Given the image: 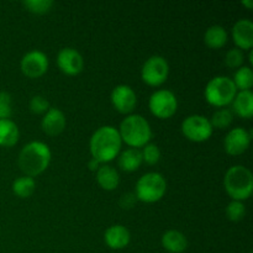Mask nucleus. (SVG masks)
I'll list each match as a JSON object with an SVG mask.
<instances>
[{
    "label": "nucleus",
    "mask_w": 253,
    "mask_h": 253,
    "mask_svg": "<svg viewBox=\"0 0 253 253\" xmlns=\"http://www.w3.org/2000/svg\"><path fill=\"white\" fill-rule=\"evenodd\" d=\"M121 141L118 128L114 126H101L91 135L89 148L91 158L98 161L101 165L111 162L120 153Z\"/></svg>",
    "instance_id": "f257e3e1"
},
{
    "label": "nucleus",
    "mask_w": 253,
    "mask_h": 253,
    "mask_svg": "<svg viewBox=\"0 0 253 253\" xmlns=\"http://www.w3.org/2000/svg\"><path fill=\"white\" fill-rule=\"evenodd\" d=\"M52 153L48 145L41 141H32L25 145L19 153V167L27 177H37L48 168Z\"/></svg>",
    "instance_id": "f03ea898"
},
{
    "label": "nucleus",
    "mask_w": 253,
    "mask_h": 253,
    "mask_svg": "<svg viewBox=\"0 0 253 253\" xmlns=\"http://www.w3.org/2000/svg\"><path fill=\"white\" fill-rule=\"evenodd\" d=\"M119 133L123 142L130 146V148L145 147L152 138V130L143 116L138 114H130L120 124Z\"/></svg>",
    "instance_id": "7ed1b4c3"
},
{
    "label": "nucleus",
    "mask_w": 253,
    "mask_h": 253,
    "mask_svg": "<svg viewBox=\"0 0 253 253\" xmlns=\"http://www.w3.org/2000/svg\"><path fill=\"white\" fill-rule=\"evenodd\" d=\"M224 187L232 200L245 202L253 192V175L244 166H232L224 178Z\"/></svg>",
    "instance_id": "20e7f679"
},
{
    "label": "nucleus",
    "mask_w": 253,
    "mask_h": 253,
    "mask_svg": "<svg viewBox=\"0 0 253 253\" xmlns=\"http://www.w3.org/2000/svg\"><path fill=\"white\" fill-rule=\"evenodd\" d=\"M236 94L237 89L232 79L225 76H217L210 79L204 90L205 100L215 108L230 105Z\"/></svg>",
    "instance_id": "39448f33"
},
{
    "label": "nucleus",
    "mask_w": 253,
    "mask_h": 253,
    "mask_svg": "<svg viewBox=\"0 0 253 253\" xmlns=\"http://www.w3.org/2000/svg\"><path fill=\"white\" fill-rule=\"evenodd\" d=\"M167 182L161 173L150 172L143 174L136 183L135 197L142 203L152 204L165 197Z\"/></svg>",
    "instance_id": "423d86ee"
},
{
    "label": "nucleus",
    "mask_w": 253,
    "mask_h": 253,
    "mask_svg": "<svg viewBox=\"0 0 253 253\" xmlns=\"http://www.w3.org/2000/svg\"><path fill=\"white\" fill-rule=\"evenodd\" d=\"M148 108L152 115L158 119H169L177 113L178 100L174 93L168 89H160L152 93L148 100Z\"/></svg>",
    "instance_id": "0eeeda50"
},
{
    "label": "nucleus",
    "mask_w": 253,
    "mask_h": 253,
    "mask_svg": "<svg viewBox=\"0 0 253 253\" xmlns=\"http://www.w3.org/2000/svg\"><path fill=\"white\" fill-rule=\"evenodd\" d=\"M169 66L165 57L151 56L141 68V78L147 85L160 86L167 81Z\"/></svg>",
    "instance_id": "6e6552de"
},
{
    "label": "nucleus",
    "mask_w": 253,
    "mask_h": 253,
    "mask_svg": "<svg viewBox=\"0 0 253 253\" xmlns=\"http://www.w3.org/2000/svg\"><path fill=\"white\" fill-rule=\"evenodd\" d=\"M211 124L209 119L203 115H189L182 123V132L192 142H204L212 135Z\"/></svg>",
    "instance_id": "1a4fd4ad"
},
{
    "label": "nucleus",
    "mask_w": 253,
    "mask_h": 253,
    "mask_svg": "<svg viewBox=\"0 0 253 253\" xmlns=\"http://www.w3.org/2000/svg\"><path fill=\"white\" fill-rule=\"evenodd\" d=\"M20 68L27 78L36 79L43 76L48 69V57L39 49L27 52L20 62Z\"/></svg>",
    "instance_id": "9d476101"
},
{
    "label": "nucleus",
    "mask_w": 253,
    "mask_h": 253,
    "mask_svg": "<svg viewBox=\"0 0 253 253\" xmlns=\"http://www.w3.org/2000/svg\"><path fill=\"white\" fill-rule=\"evenodd\" d=\"M114 109L124 115H130L137 105V95L131 86L120 84L115 86L110 94Z\"/></svg>",
    "instance_id": "9b49d317"
},
{
    "label": "nucleus",
    "mask_w": 253,
    "mask_h": 253,
    "mask_svg": "<svg viewBox=\"0 0 253 253\" xmlns=\"http://www.w3.org/2000/svg\"><path fill=\"white\" fill-rule=\"evenodd\" d=\"M251 143V133L244 127H235L224 138V150L230 156H240L247 151Z\"/></svg>",
    "instance_id": "f8f14e48"
},
{
    "label": "nucleus",
    "mask_w": 253,
    "mask_h": 253,
    "mask_svg": "<svg viewBox=\"0 0 253 253\" xmlns=\"http://www.w3.org/2000/svg\"><path fill=\"white\" fill-rule=\"evenodd\" d=\"M57 66L67 76H77L83 71L84 59L76 48L66 47L57 54Z\"/></svg>",
    "instance_id": "ddd939ff"
},
{
    "label": "nucleus",
    "mask_w": 253,
    "mask_h": 253,
    "mask_svg": "<svg viewBox=\"0 0 253 253\" xmlns=\"http://www.w3.org/2000/svg\"><path fill=\"white\" fill-rule=\"evenodd\" d=\"M66 125L67 121L63 111L57 108H49L41 121L42 131L48 136H57L62 133Z\"/></svg>",
    "instance_id": "4468645a"
},
{
    "label": "nucleus",
    "mask_w": 253,
    "mask_h": 253,
    "mask_svg": "<svg viewBox=\"0 0 253 253\" xmlns=\"http://www.w3.org/2000/svg\"><path fill=\"white\" fill-rule=\"evenodd\" d=\"M232 39L239 49H251L253 46V24L251 20L241 19L232 27Z\"/></svg>",
    "instance_id": "2eb2a0df"
},
{
    "label": "nucleus",
    "mask_w": 253,
    "mask_h": 253,
    "mask_svg": "<svg viewBox=\"0 0 253 253\" xmlns=\"http://www.w3.org/2000/svg\"><path fill=\"white\" fill-rule=\"evenodd\" d=\"M131 235L124 225H113L104 234V241L111 250H123L130 244Z\"/></svg>",
    "instance_id": "dca6fc26"
},
{
    "label": "nucleus",
    "mask_w": 253,
    "mask_h": 253,
    "mask_svg": "<svg viewBox=\"0 0 253 253\" xmlns=\"http://www.w3.org/2000/svg\"><path fill=\"white\" fill-rule=\"evenodd\" d=\"M232 114L242 119H251L253 115V94L251 90H242L232 100Z\"/></svg>",
    "instance_id": "f3484780"
},
{
    "label": "nucleus",
    "mask_w": 253,
    "mask_h": 253,
    "mask_svg": "<svg viewBox=\"0 0 253 253\" xmlns=\"http://www.w3.org/2000/svg\"><path fill=\"white\" fill-rule=\"evenodd\" d=\"M162 246L169 253H183L188 247V240L183 232L178 230H168L162 236Z\"/></svg>",
    "instance_id": "a211bd4d"
},
{
    "label": "nucleus",
    "mask_w": 253,
    "mask_h": 253,
    "mask_svg": "<svg viewBox=\"0 0 253 253\" xmlns=\"http://www.w3.org/2000/svg\"><path fill=\"white\" fill-rule=\"evenodd\" d=\"M96 182L104 190H115L120 183V175L118 170L114 167L108 165H101L100 168L96 170Z\"/></svg>",
    "instance_id": "6ab92c4d"
},
{
    "label": "nucleus",
    "mask_w": 253,
    "mask_h": 253,
    "mask_svg": "<svg viewBox=\"0 0 253 253\" xmlns=\"http://www.w3.org/2000/svg\"><path fill=\"white\" fill-rule=\"evenodd\" d=\"M19 137V127L14 121L10 119L0 120V147H12L17 143Z\"/></svg>",
    "instance_id": "aec40b11"
},
{
    "label": "nucleus",
    "mask_w": 253,
    "mask_h": 253,
    "mask_svg": "<svg viewBox=\"0 0 253 253\" xmlns=\"http://www.w3.org/2000/svg\"><path fill=\"white\" fill-rule=\"evenodd\" d=\"M143 163L141 151L137 148H127L119 156V167L124 172H135Z\"/></svg>",
    "instance_id": "412c9836"
},
{
    "label": "nucleus",
    "mask_w": 253,
    "mask_h": 253,
    "mask_svg": "<svg viewBox=\"0 0 253 253\" xmlns=\"http://www.w3.org/2000/svg\"><path fill=\"white\" fill-rule=\"evenodd\" d=\"M204 42L211 49H219L224 47L227 42V32L225 27L220 25H212L208 27L204 34Z\"/></svg>",
    "instance_id": "4be33fe9"
},
{
    "label": "nucleus",
    "mask_w": 253,
    "mask_h": 253,
    "mask_svg": "<svg viewBox=\"0 0 253 253\" xmlns=\"http://www.w3.org/2000/svg\"><path fill=\"white\" fill-rule=\"evenodd\" d=\"M35 190H36V182L31 177L22 175V177L16 178L12 182V193L17 198L26 199V198H30L34 194Z\"/></svg>",
    "instance_id": "5701e85b"
},
{
    "label": "nucleus",
    "mask_w": 253,
    "mask_h": 253,
    "mask_svg": "<svg viewBox=\"0 0 253 253\" xmlns=\"http://www.w3.org/2000/svg\"><path fill=\"white\" fill-rule=\"evenodd\" d=\"M235 86H236L237 90L242 91V90H251L252 85H253V72L251 69V67L247 66H242L235 72L234 79Z\"/></svg>",
    "instance_id": "b1692460"
},
{
    "label": "nucleus",
    "mask_w": 253,
    "mask_h": 253,
    "mask_svg": "<svg viewBox=\"0 0 253 253\" xmlns=\"http://www.w3.org/2000/svg\"><path fill=\"white\" fill-rule=\"evenodd\" d=\"M232 120H234V114L230 109L227 108H221L219 110L215 111L212 114L211 119H210V124H211L212 128H227L230 125H231Z\"/></svg>",
    "instance_id": "393cba45"
},
{
    "label": "nucleus",
    "mask_w": 253,
    "mask_h": 253,
    "mask_svg": "<svg viewBox=\"0 0 253 253\" xmlns=\"http://www.w3.org/2000/svg\"><path fill=\"white\" fill-rule=\"evenodd\" d=\"M25 9L35 15H43L51 11L53 6L52 0H25L22 1Z\"/></svg>",
    "instance_id": "a878e982"
},
{
    "label": "nucleus",
    "mask_w": 253,
    "mask_h": 253,
    "mask_svg": "<svg viewBox=\"0 0 253 253\" xmlns=\"http://www.w3.org/2000/svg\"><path fill=\"white\" fill-rule=\"evenodd\" d=\"M226 216L230 221H241L246 216V205L244 204V202L231 200L226 207Z\"/></svg>",
    "instance_id": "bb28decb"
},
{
    "label": "nucleus",
    "mask_w": 253,
    "mask_h": 253,
    "mask_svg": "<svg viewBox=\"0 0 253 253\" xmlns=\"http://www.w3.org/2000/svg\"><path fill=\"white\" fill-rule=\"evenodd\" d=\"M141 155H142L143 162L147 163L148 166L157 165L161 160V151L155 143H147L141 151Z\"/></svg>",
    "instance_id": "cd10ccee"
},
{
    "label": "nucleus",
    "mask_w": 253,
    "mask_h": 253,
    "mask_svg": "<svg viewBox=\"0 0 253 253\" xmlns=\"http://www.w3.org/2000/svg\"><path fill=\"white\" fill-rule=\"evenodd\" d=\"M245 62V54L241 49H239L237 47L235 48H231L225 56V63L229 68L236 69L242 67Z\"/></svg>",
    "instance_id": "c85d7f7f"
},
{
    "label": "nucleus",
    "mask_w": 253,
    "mask_h": 253,
    "mask_svg": "<svg viewBox=\"0 0 253 253\" xmlns=\"http://www.w3.org/2000/svg\"><path fill=\"white\" fill-rule=\"evenodd\" d=\"M29 106L31 113L36 114V115H41V114H43L44 115V114L48 111V109L51 108V106H49L48 100L42 95L32 96L31 100H30Z\"/></svg>",
    "instance_id": "c756f323"
},
{
    "label": "nucleus",
    "mask_w": 253,
    "mask_h": 253,
    "mask_svg": "<svg viewBox=\"0 0 253 253\" xmlns=\"http://www.w3.org/2000/svg\"><path fill=\"white\" fill-rule=\"evenodd\" d=\"M12 115V99L6 91H0V120L10 119Z\"/></svg>",
    "instance_id": "7c9ffc66"
},
{
    "label": "nucleus",
    "mask_w": 253,
    "mask_h": 253,
    "mask_svg": "<svg viewBox=\"0 0 253 253\" xmlns=\"http://www.w3.org/2000/svg\"><path fill=\"white\" fill-rule=\"evenodd\" d=\"M136 197L132 193H127V194H124L120 199V207L123 209H131V208L135 205L136 203Z\"/></svg>",
    "instance_id": "2f4dec72"
},
{
    "label": "nucleus",
    "mask_w": 253,
    "mask_h": 253,
    "mask_svg": "<svg viewBox=\"0 0 253 253\" xmlns=\"http://www.w3.org/2000/svg\"><path fill=\"white\" fill-rule=\"evenodd\" d=\"M100 166H101V163H99L98 161L94 160V158H91V160L88 162V168L91 170V172H95V170H98L99 168H100Z\"/></svg>",
    "instance_id": "473e14b6"
},
{
    "label": "nucleus",
    "mask_w": 253,
    "mask_h": 253,
    "mask_svg": "<svg viewBox=\"0 0 253 253\" xmlns=\"http://www.w3.org/2000/svg\"><path fill=\"white\" fill-rule=\"evenodd\" d=\"M242 5L247 6V7H249V9H252V7H253V1H251V0H246V1H242Z\"/></svg>",
    "instance_id": "72a5a7b5"
},
{
    "label": "nucleus",
    "mask_w": 253,
    "mask_h": 253,
    "mask_svg": "<svg viewBox=\"0 0 253 253\" xmlns=\"http://www.w3.org/2000/svg\"><path fill=\"white\" fill-rule=\"evenodd\" d=\"M249 58H250V63L253 64V53H252V49H250V54H249Z\"/></svg>",
    "instance_id": "f704fd0d"
}]
</instances>
